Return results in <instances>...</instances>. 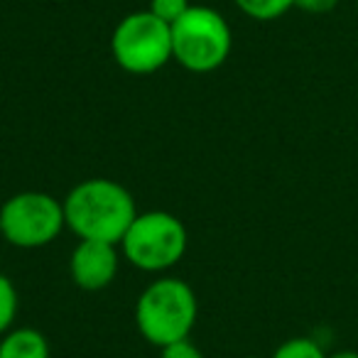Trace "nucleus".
<instances>
[{
    "label": "nucleus",
    "instance_id": "1",
    "mask_svg": "<svg viewBox=\"0 0 358 358\" xmlns=\"http://www.w3.org/2000/svg\"><path fill=\"white\" fill-rule=\"evenodd\" d=\"M66 229L79 241L120 245L125 231L140 214L135 199L115 179H84L64 196Z\"/></svg>",
    "mask_w": 358,
    "mask_h": 358
},
{
    "label": "nucleus",
    "instance_id": "2",
    "mask_svg": "<svg viewBox=\"0 0 358 358\" xmlns=\"http://www.w3.org/2000/svg\"><path fill=\"white\" fill-rule=\"evenodd\" d=\"M199 317L196 292L179 278H157L135 302V327L140 336L157 348L189 338Z\"/></svg>",
    "mask_w": 358,
    "mask_h": 358
},
{
    "label": "nucleus",
    "instance_id": "3",
    "mask_svg": "<svg viewBox=\"0 0 358 358\" xmlns=\"http://www.w3.org/2000/svg\"><path fill=\"white\" fill-rule=\"evenodd\" d=\"M234 52V30L219 10L192 6L172 25V62L192 74H209L224 66Z\"/></svg>",
    "mask_w": 358,
    "mask_h": 358
},
{
    "label": "nucleus",
    "instance_id": "4",
    "mask_svg": "<svg viewBox=\"0 0 358 358\" xmlns=\"http://www.w3.org/2000/svg\"><path fill=\"white\" fill-rule=\"evenodd\" d=\"M189 236L169 211H143L120 241V255L143 273H164L185 258Z\"/></svg>",
    "mask_w": 358,
    "mask_h": 358
},
{
    "label": "nucleus",
    "instance_id": "5",
    "mask_svg": "<svg viewBox=\"0 0 358 358\" xmlns=\"http://www.w3.org/2000/svg\"><path fill=\"white\" fill-rule=\"evenodd\" d=\"M110 55L128 74H155L172 62V25L155 17L150 10L130 13L115 25Z\"/></svg>",
    "mask_w": 358,
    "mask_h": 358
},
{
    "label": "nucleus",
    "instance_id": "6",
    "mask_svg": "<svg viewBox=\"0 0 358 358\" xmlns=\"http://www.w3.org/2000/svg\"><path fill=\"white\" fill-rule=\"evenodd\" d=\"M64 229V204L47 192H20L0 206V236L15 248H45Z\"/></svg>",
    "mask_w": 358,
    "mask_h": 358
},
{
    "label": "nucleus",
    "instance_id": "7",
    "mask_svg": "<svg viewBox=\"0 0 358 358\" xmlns=\"http://www.w3.org/2000/svg\"><path fill=\"white\" fill-rule=\"evenodd\" d=\"M120 248L101 241H79L69 258V278L84 292H101L118 275Z\"/></svg>",
    "mask_w": 358,
    "mask_h": 358
},
{
    "label": "nucleus",
    "instance_id": "8",
    "mask_svg": "<svg viewBox=\"0 0 358 358\" xmlns=\"http://www.w3.org/2000/svg\"><path fill=\"white\" fill-rule=\"evenodd\" d=\"M0 358H50V341L32 327H13L0 336Z\"/></svg>",
    "mask_w": 358,
    "mask_h": 358
},
{
    "label": "nucleus",
    "instance_id": "9",
    "mask_svg": "<svg viewBox=\"0 0 358 358\" xmlns=\"http://www.w3.org/2000/svg\"><path fill=\"white\" fill-rule=\"evenodd\" d=\"M243 15L258 22H273L294 8V0H234Z\"/></svg>",
    "mask_w": 358,
    "mask_h": 358
},
{
    "label": "nucleus",
    "instance_id": "10",
    "mask_svg": "<svg viewBox=\"0 0 358 358\" xmlns=\"http://www.w3.org/2000/svg\"><path fill=\"white\" fill-rule=\"evenodd\" d=\"M17 309H20V294H17L15 282L0 273V336L13 329Z\"/></svg>",
    "mask_w": 358,
    "mask_h": 358
},
{
    "label": "nucleus",
    "instance_id": "11",
    "mask_svg": "<svg viewBox=\"0 0 358 358\" xmlns=\"http://www.w3.org/2000/svg\"><path fill=\"white\" fill-rule=\"evenodd\" d=\"M273 358H329V353L309 336H292L275 348Z\"/></svg>",
    "mask_w": 358,
    "mask_h": 358
},
{
    "label": "nucleus",
    "instance_id": "12",
    "mask_svg": "<svg viewBox=\"0 0 358 358\" xmlns=\"http://www.w3.org/2000/svg\"><path fill=\"white\" fill-rule=\"evenodd\" d=\"M189 8H192L189 0H150L148 10L155 17H159L162 22H167V25H174L179 17L187 15Z\"/></svg>",
    "mask_w": 358,
    "mask_h": 358
},
{
    "label": "nucleus",
    "instance_id": "13",
    "mask_svg": "<svg viewBox=\"0 0 358 358\" xmlns=\"http://www.w3.org/2000/svg\"><path fill=\"white\" fill-rule=\"evenodd\" d=\"M159 358H204V353L189 338H182V341H174L169 346L159 348Z\"/></svg>",
    "mask_w": 358,
    "mask_h": 358
},
{
    "label": "nucleus",
    "instance_id": "14",
    "mask_svg": "<svg viewBox=\"0 0 358 358\" xmlns=\"http://www.w3.org/2000/svg\"><path fill=\"white\" fill-rule=\"evenodd\" d=\"M341 0H294V8L309 15H327V13L336 10Z\"/></svg>",
    "mask_w": 358,
    "mask_h": 358
},
{
    "label": "nucleus",
    "instance_id": "15",
    "mask_svg": "<svg viewBox=\"0 0 358 358\" xmlns=\"http://www.w3.org/2000/svg\"><path fill=\"white\" fill-rule=\"evenodd\" d=\"M329 358H358V351H351V348H343V351L331 353Z\"/></svg>",
    "mask_w": 358,
    "mask_h": 358
},
{
    "label": "nucleus",
    "instance_id": "16",
    "mask_svg": "<svg viewBox=\"0 0 358 358\" xmlns=\"http://www.w3.org/2000/svg\"><path fill=\"white\" fill-rule=\"evenodd\" d=\"M248 358H255V356H248Z\"/></svg>",
    "mask_w": 358,
    "mask_h": 358
},
{
    "label": "nucleus",
    "instance_id": "17",
    "mask_svg": "<svg viewBox=\"0 0 358 358\" xmlns=\"http://www.w3.org/2000/svg\"><path fill=\"white\" fill-rule=\"evenodd\" d=\"M356 3H358V0H356Z\"/></svg>",
    "mask_w": 358,
    "mask_h": 358
}]
</instances>
